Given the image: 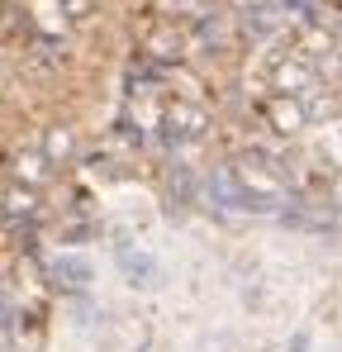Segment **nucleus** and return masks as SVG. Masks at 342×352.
Segmentation results:
<instances>
[{
  "label": "nucleus",
  "instance_id": "7ed1b4c3",
  "mask_svg": "<svg viewBox=\"0 0 342 352\" xmlns=\"http://www.w3.org/2000/svg\"><path fill=\"white\" fill-rule=\"evenodd\" d=\"M71 148H76V138H71V129H48V157H71Z\"/></svg>",
  "mask_w": 342,
  "mask_h": 352
},
{
  "label": "nucleus",
  "instance_id": "f03ea898",
  "mask_svg": "<svg viewBox=\"0 0 342 352\" xmlns=\"http://www.w3.org/2000/svg\"><path fill=\"white\" fill-rule=\"evenodd\" d=\"M167 124H171V129L181 124V133H185V138H200V133H205V115H200V110H171Z\"/></svg>",
  "mask_w": 342,
  "mask_h": 352
},
{
  "label": "nucleus",
  "instance_id": "20e7f679",
  "mask_svg": "<svg viewBox=\"0 0 342 352\" xmlns=\"http://www.w3.org/2000/svg\"><path fill=\"white\" fill-rule=\"evenodd\" d=\"M62 5H67L71 19H86V10H91V0H62Z\"/></svg>",
  "mask_w": 342,
  "mask_h": 352
},
{
  "label": "nucleus",
  "instance_id": "f257e3e1",
  "mask_svg": "<svg viewBox=\"0 0 342 352\" xmlns=\"http://www.w3.org/2000/svg\"><path fill=\"white\" fill-rule=\"evenodd\" d=\"M262 115H266V124H271L276 133H295V129L304 124L299 110H295L290 100H281V96H276V100H266V105H262Z\"/></svg>",
  "mask_w": 342,
  "mask_h": 352
}]
</instances>
